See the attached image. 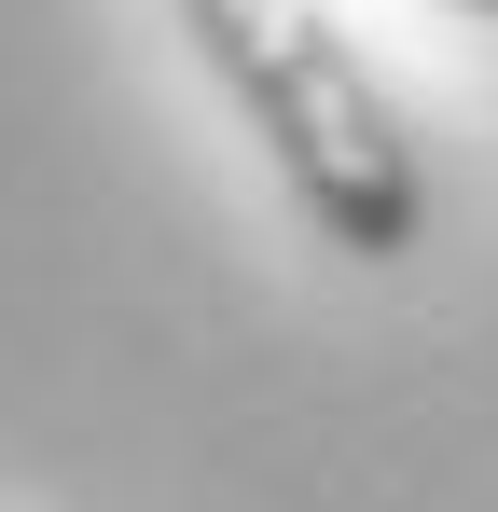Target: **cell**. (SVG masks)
Listing matches in <instances>:
<instances>
[{"instance_id":"obj_1","label":"cell","mask_w":498,"mask_h":512,"mask_svg":"<svg viewBox=\"0 0 498 512\" xmlns=\"http://www.w3.org/2000/svg\"><path fill=\"white\" fill-rule=\"evenodd\" d=\"M194 70L236 97V125L263 139L277 194L319 222V250L402 263L429 236V167H415L402 97L374 84V56L346 42L332 0H166Z\"/></svg>"},{"instance_id":"obj_2","label":"cell","mask_w":498,"mask_h":512,"mask_svg":"<svg viewBox=\"0 0 498 512\" xmlns=\"http://www.w3.org/2000/svg\"><path fill=\"white\" fill-rule=\"evenodd\" d=\"M457 14H498V0H457Z\"/></svg>"}]
</instances>
